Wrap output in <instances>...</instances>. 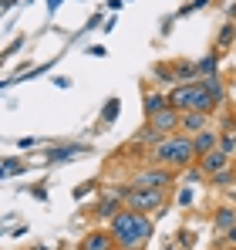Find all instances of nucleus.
<instances>
[{"label": "nucleus", "mask_w": 236, "mask_h": 250, "mask_svg": "<svg viewBox=\"0 0 236 250\" xmlns=\"http://www.w3.org/2000/svg\"><path fill=\"white\" fill-rule=\"evenodd\" d=\"M108 230H112V237H115L118 250H145V244H149L152 233H156V223H152L149 213L125 207L118 216L108 220Z\"/></svg>", "instance_id": "f257e3e1"}, {"label": "nucleus", "mask_w": 236, "mask_h": 250, "mask_svg": "<svg viewBox=\"0 0 236 250\" xmlns=\"http://www.w3.org/2000/svg\"><path fill=\"white\" fill-rule=\"evenodd\" d=\"M145 163H156V166H165V169H176V172H182V169H189L196 163V146H193V135L189 132H172V135H165L158 146L149 149V159Z\"/></svg>", "instance_id": "f03ea898"}, {"label": "nucleus", "mask_w": 236, "mask_h": 250, "mask_svg": "<svg viewBox=\"0 0 236 250\" xmlns=\"http://www.w3.org/2000/svg\"><path fill=\"white\" fill-rule=\"evenodd\" d=\"M169 105H172L176 112H206V115H216V112L223 108L199 82L176 84V88L169 91Z\"/></svg>", "instance_id": "7ed1b4c3"}, {"label": "nucleus", "mask_w": 236, "mask_h": 250, "mask_svg": "<svg viewBox=\"0 0 236 250\" xmlns=\"http://www.w3.org/2000/svg\"><path fill=\"white\" fill-rule=\"evenodd\" d=\"M169 189H152V186H132L128 183V196H125V207L132 209H142V213H158L165 207V196Z\"/></svg>", "instance_id": "20e7f679"}, {"label": "nucleus", "mask_w": 236, "mask_h": 250, "mask_svg": "<svg viewBox=\"0 0 236 250\" xmlns=\"http://www.w3.org/2000/svg\"><path fill=\"white\" fill-rule=\"evenodd\" d=\"M176 183V169H165V166H142L135 176H132V186H152V189H169Z\"/></svg>", "instance_id": "39448f33"}, {"label": "nucleus", "mask_w": 236, "mask_h": 250, "mask_svg": "<svg viewBox=\"0 0 236 250\" xmlns=\"http://www.w3.org/2000/svg\"><path fill=\"white\" fill-rule=\"evenodd\" d=\"M196 166L202 169V172H206V179H209V176H216V172H223V169L236 166V163H233V156H226L223 149H213V152L199 156V159H196Z\"/></svg>", "instance_id": "423d86ee"}, {"label": "nucleus", "mask_w": 236, "mask_h": 250, "mask_svg": "<svg viewBox=\"0 0 236 250\" xmlns=\"http://www.w3.org/2000/svg\"><path fill=\"white\" fill-rule=\"evenodd\" d=\"M145 122L156 128L158 135L165 139V135H172V132H179L182 128V112H176V108H165V112H158L152 119H145Z\"/></svg>", "instance_id": "0eeeda50"}, {"label": "nucleus", "mask_w": 236, "mask_h": 250, "mask_svg": "<svg viewBox=\"0 0 236 250\" xmlns=\"http://www.w3.org/2000/svg\"><path fill=\"white\" fill-rule=\"evenodd\" d=\"M81 152H88V146H81V142H64V146H51L47 149V156H44V163H51V166H58V163H68V159H75Z\"/></svg>", "instance_id": "6e6552de"}, {"label": "nucleus", "mask_w": 236, "mask_h": 250, "mask_svg": "<svg viewBox=\"0 0 236 250\" xmlns=\"http://www.w3.org/2000/svg\"><path fill=\"white\" fill-rule=\"evenodd\" d=\"M81 250H118V244L112 237V230H91V233H84Z\"/></svg>", "instance_id": "1a4fd4ad"}, {"label": "nucleus", "mask_w": 236, "mask_h": 250, "mask_svg": "<svg viewBox=\"0 0 236 250\" xmlns=\"http://www.w3.org/2000/svg\"><path fill=\"white\" fill-rule=\"evenodd\" d=\"M193 146H196V159L199 156H206V152H213V149H219V132L209 125V128H202L193 135Z\"/></svg>", "instance_id": "9d476101"}, {"label": "nucleus", "mask_w": 236, "mask_h": 250, "mask_svg": "<svg viewBox=\"0 0 236 250\" xmlns=\"http://www.w3.org/2000/svg\"><path fill=\"white\" fill-rule=\"evenodd\" d=\"M165 108H172V105H169V95H162V91H152V88H145V102H142V112H145V119H152V115L165 112Z\"/></svg>", "instance_id": "9b49d317"}, {"label": "nucleus", "mask_w": 236, "mask_h": 250, "mask_svg": "<svg viewBox=\"0 0 236 250\" xmlns=\"http://www.w3.org/2000/svg\"><path fill=\"white\" fill-rule=\"evenodd\" d=\"M199 84H202V88L219 102V105H226V91H230V84L223 82L219 75H206V78H199Z\"/></svg>", "instance_id": "f8f14e48"}, {"label": "nucleus", "mask_w": 236, "mask_h": 250, "mask_svg": "<svg viewBox=\"0 0 236 250\" xmlns=\"http://www.w3.org/2000/svg\"><path fill=\"white\" fill-rule=\"evenodd\" d=\"M209 119H213V115H206V112H182V132L196 135L202 128H209Z\"/></svg>", "instance_id": "ddd939ff"}, {"label": "nucleus", "mask_w": 236, "mask_h": 250, "mask_svg": "<svg viewBox=\"0 0 236 250\" xmlns=\"http://www.w3.org/2000/svg\"><path fill=\"white\" fill-rule=\"evenodd\" d=\"M230 227H236V207H219L216 213H213V230L226 233Z\"/></svg>", "instance_id": "4468645a"}, {"label": "nucleus", "mask_w": 236, "mask_h": 250, "mask_svg": "<svg viewBox=\"0 0 236 250\" xmlns=\"http://www.w3.org/2000/svg\"><path fill=\"white\" fill-rule=\"evenodd\" d=\"M172 68H176V82H179V84H189V82H199L196 61H172Z\"/></svg>", "instance_id": "2eb2a0df"}, {"label": "nucleus", "mask_w": 236, "mask_h": 250, "mask_svg": "<svg viewBox=\"0 0 236 250\" xmlns=\"http://www.w3.org/2000/svg\"><path fill=\"white\" fill-rule=\"evenodd\" d=\"M196 71H199V78H206V75H216V71H219V51H213V54L199 58V61H196Z\"/></svg>", "instance_id": "dca6fc26"}, {"label": "nucleus", "mask_w": 236, "mask_h": 250, "mask_svg": "<svg viewBox=\"0 0 236 250\" xmlns=\"http://www.w3.org/2000/svg\"><path fill=\"white\" fill-rule=\"evenodd\" d=\"M158 142H162V135H158L149 122L142 125V128H138V135H135V146H149V149H152V146H158Z\"/></svg>", "instance_id": "f3484780"}, {"label": "nucleus", "mask_w": 236, "mask_h": 250, "mask_svg": "<svg viewBox=\"0 0 236 250\" xmlns=\"http://www.w3.org/2000/svg\"><path fill=\"white\" fill-rule=\"evenodd\" d=\"M219 149L226 156H236V132L233 128H219Z\"/></svg>", "instance_id": "a211bd4d"}, {"label": "nucleus", "mask_w": 236, "mask_h": 250, "mask_svg": "<svg viewBox=\"0 0 236 250\" xmlns=\"http://www.w3.org/2000/svg\"><path fill=\"white\" fill-rule=\"evenodd\" d=\"M152 75H156L162 84H179V82H176V68H172V64H156Z\"/></svg>", "instance_id": "6ab92c4d"}, {"label": "nucleus", "mask_w": 236, "mask_h": 250, "mask_svg": "<svg viewBox=\"0 0 236 250\" xmlns=\"http://www.w3.org/2000/svg\"><path fill=\"white\" fill-rule=\"evenodd\" d=\"M233 179H236V166L223 169V172H216V176H209V183H213V186H230Z\"/></svg>", "instance_id": "aec40b11"}, {"label": "nucleus", "mask_w": 236, "mask_h": 250, "mask_svg": "<svg viewBox=\"0 0 236 250\" xmlns=\"http://www.w3.org/2000/svg\"><path fill=\"white\" fill-rule=\"evenodd\" d=\"M27 169V163H20V159H3V179H10V176H17V172H24Z\"/></svg>", "instance_id": "412c9836"}, {"label": "nucleus", "mask_w": 236, "mask_h": 250, "mask_svg": "<svg viewBox=\"0 0 236 250\" xmlns=\"http://www.w3.org/2000/svg\"><path fill=\"white\" fill-rule=\"evenodd\" d=\"M118 108H121V102H118V98H108V105H105V112H101V122L112 125L118 119Z\"/></svg>", "instance_id": "4be33fe9"}, {"label": "nucleus", "mask_w": 236, "mask_h": 250, "mask_svg": "<svg viewBox=\"0 0 236 250\" xmlns=\"http://www.w3.org/2000/svg\"><path fill=\"white\" fill-rule=\"evenodd\" d=\"M230 41H236V27H233V24H223V31H219V38H216V51L226 47Z\"/></svg>", "instance_id": "5701e85b"}, {"label": "nucleus", "mask_w": 236, "mask_h": 250, "mask_svg": "<svg viewBox=\"0 0 236 250\" xmlns=\"http://www.w3.org/2000/svg\"><path fill=\"white\" fill-rule=\"evenodd\" d=\"M206 3H209V0H193V3H182V7H179V17H186V14H196V10H202Z\"/></svg>", "instance_id": "b1692460"}, {"label": "nucleus", "mask_w": 236, "mask_h": 250, "mask_svg": "<svg viewBox=\"0 0 236 250\" xmlns=\"http://www.w3.org/2000/svg\"><path fill=\"white\" fill-rule=\"evenodd\" d=\"M176 203H179V207H189V203H193V189H189V186H186V189H179Z\"/></svg>", "instance_id": "393cba45"}, {"label": "nucleus", "mask_w": 236, "mask_h": 250, "mask_svg": "<svg viewBox=\"0 0 236 250\" xmlns=\"http://www.w3.org/2000/svg\"><path fill=\"white\" fill-rule=\"evenodd\" d=\"M223 247H226V250H233V247H236V227H230V230L223 233Z\"/></svg>", "instance_id": "a878e982"}, {"label": "nucleus", "mask_w": 236, "mask_h": 250, "mask_svg": "<svg viewBox=\"0 0 236 250\" xmlns=\"http://www.w3.org/2000/svg\"><path fill=\"white\" fill-rule=\"evenodd\" d=\"M88 54H91V58H105V54H108V47H101V44H91V47H88Z\"/></svg>", "instance_id": "bb28decb"}, {"label": "nucleus", "mask_w": 236, "mask_h": 250, "mask_svg": "<svg viewBox=\"0 0 236 250\" xmlns=\"http://www.w3.org/2000/svg\"><path fill=\"white\" fill-rule=\"evenodd\" d=\"M88 193H91V183H84V186H78V189H75V200H84Z\"/></svg>", "instance_id": "cd10ccee"}, {"label": "nucleus", "mask_w": 236, "mask_h": 250, "mask_svg": "<svg viewBox=\"0 0 236 250\" xmlns=\"http://www.w3.org/2000/svg\"><path fill=\"white\" fill-rule=\"evenodd\" d=\"M189 240H193V233H189V230H182V233H179V247H189Z\"/></svg>", "instance_id": "c85d7f7f"}, {"label": "nucleus", "mask_w": 236, "mask_h": 250, "mask_svg": "<svg viewBox=\"0 0 236 250\" xmlns=\"http://www.w3.org/2000/svg\"><path fill=\"white\" fill-rule=\"evenodd\" d=\"M17 146H20V149H34V146H38V139H20Z\"/></svg>", "instance_id": "c756f323"}, {"label": "nucleus", "mask_w": 236, "mask_h": 250, "mask_svg": "<svg viewBox=\"0 0 236 250\" xmlns=\"http://www.w3.org/2000/svg\"><path fill=\"white\" fill-rule=\"evenodd\" d=\"M121 3H125V0H108V10H118Z\"/></svg>", "instance_id": "7c9ffc66"}, {"label": "nucleus", "mask_w": 236, "mask_h": 250, "mask_svg": "<svg viewBox=\"0 0 236 250\" xmlns=\"http://www.w3.org/2000/svg\"><path fill=\"white\" fill-rule=\"evenodd\" d=\"M61 7V0H47V10H58Z\"/></svg>", "instance_id": "2f4dec72"}, {"label": "nucleus", "mask_w": 236, "mask_h": 250, "mask_svg": "<svg viewBox=\"0 0 236 250\" xmlns=\"http://www.w3.org/2000/svg\"><path fill=\"white\" fill-rule=\"evenodd\" d=\"M230 91H233V98H236V78H233V82H230Z\"/></svg>", "instance_id": "473e14b6"}, {"label": "nucleus", "mask_w": 236, "mask_h": 250, "mask_svg": "<svg viewBox=\"0 0 236 250\" xmlns=\"http://www.w3.org/2000/svg\"><path fill=\"white\" fill-rule=\"evenodd\" d=\"M230 128H233V132H236V108H233V125H230Z\"/></svg>", "instance_id": "72a5a7b5"}, {"label": "nucleus", "mask_w": 236, "mask_h": 250, "mask_svg": "<svg viewBox=\"0 0 236 250\" xmlns=\"http://www.w3.org/2000/svg\"><path fill=\"white\" fill-rule=\"evenodd\" d=\"M34 250H51V247H44V244H38V247H34Z\"/></svg>", "instance_id": "f704fd0d"}, {"label": "nucleus", "mask_w": 236, "mask_h": 250, "mask_svg": "<svg viewBox=\"0 0 236 250\" xmlns=\"http://www.w3.org/2000/svg\"><path fill=\"white\" fill-rule=\"evenodd\" d=\"M165 250H172V247H165Z\"/></svg>", "instance_id": "c9c22d12"}, {"label": "nucleus", "mask_w": 236, "mask_h": 250, "mask_svg": "<svg viewBox=\"0 0 236 250\" xmlns=\"http://www.w3.org/2000/svg\"><path fill=\"white\" fill-rule=\"evenodd\" d=\"M233 47H236V41H233Z\"/></svg>", "instance_id": "e433bc0d"}, {"label": "nucleus", "mask_w": 236, "mask_h": 250, "mask_svg": "<svg viewBox=\"0 0 236 250\" xmlns=\"http://www.w3.org/2000/svg\"><path fill=\"white\" fill-rule=\"evenodd\" d=\"M233 250H236V247H233Z\"/></svg>", "instance_id": "4c0bfd02"}]
</instances>
